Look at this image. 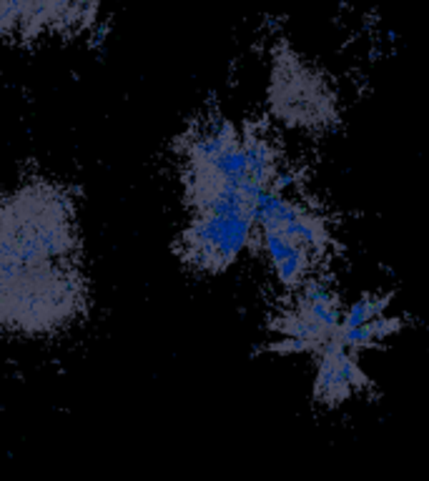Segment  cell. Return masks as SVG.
<instances>
[{"label": "cell", "mask_w": 429, "mask_h": 481, "mask_svg": "<svg viewBox=\"0 0 429 481\" xmlns=\"http://www.w3.org/2000/svg\"><path fill=\"white\" fill-rule=\"evenodd\" d=\"M91 0H3V31L8 40H38L48 31L86 18Z\"/></svg>", "instance_id": "cell-4"}, {"label": "cell", "mask_w": 429, "mask_h": 481, "mask_svg": "<svg viewBox=\"0 0 429 481\" xmlns=\"http://www.w3.org/2000/svg\"><path fill=\"white\" fill-rule=\"evenodd\" d=\"M331 244V225L321 203L309 198L301 183L284 173L259 203L254 249L269 266L282 296L324 279Z\"/></svg>", "instance_id": "cell-2"}, {"label": "cell", "mask_w": 429, "mask_h": 481, "mask_svg": "<svg viewBox=\"0 0 429 481\" xmlns=\"http://www.w3.org/2000/svg\"><path fill=\"white\" fill-rule=\"evenodd\" d=\"M269 105L291 128H324L337 118V98L324 75L299 55L282 53L269 78Z\"/></svg>", "instance_id": "cell-3"}, {"label": "cell", "mask_w": 429, "mask_h": 481, "mask_svg": "<svg viewBox=\"0 0 429 481\" xmlns=\"http://www.w3.org/2000/svg\"><path fill=\"white\" fill-rule=\"evenodd\" d=\"M91 309L83 258L0 263V321L8 336L48 341L80 326Z\"/></svg>", "instance_id": "cell-1"}]
</instances>
